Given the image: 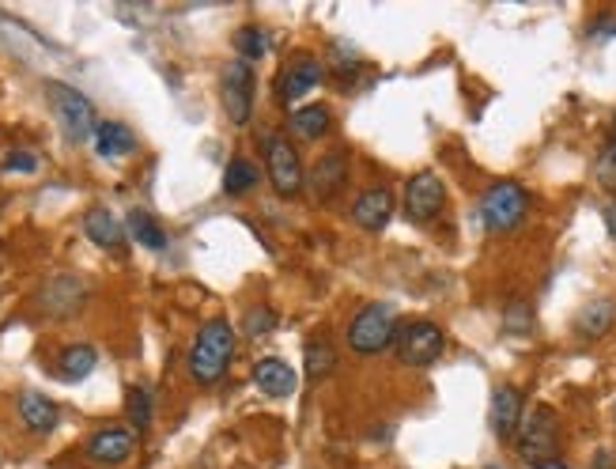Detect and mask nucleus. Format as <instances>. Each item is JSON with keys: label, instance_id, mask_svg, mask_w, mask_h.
<instances>
[{"label": "nucleus", "instance_id": "nucleus-1", "mask_svg": "<svg viewBox=\"0 0 616 469\" xmlns=\"http://www.w3.org/2000/svg\"><path fill=\"white\" fill-rule=\"evenodd\" d=\"M235 356V330L227 318H212L197 330V341L189 348V375L193 383L212 386L223 379V371Z\"/></svg>", "mask_w": 616, "mask_h": 469}, {"label": "nucleus", "instance_id": "nucleus-2", "mask_svg": "<svg viewBox=\"0 0 616 469\" xmlns=\"http://www.w3.org/2000/svg\"><path fill=\"white\" fill-rule=\"evenodd\" d=\"M518 458L530 469H556L560 466V420L548 405H533L522 417V428L514 435Z\"/></svg>", "mask_w": 616, "mask_h": 469}, {"label": "nucleus", "instance_id": "nucleus-3", "mask_svg": "<svg viewBox=\"0 0 616 469\" xmlns=\"http://www.w3.org/2000/svg\"><path fill=\"white\" fill-rule=\"evenodd\" d=\"M397 337V314L390 303H367L352 322H348V345L360 356H375L390 348Z\"/></svg>", "mask_w": 616, "mask_h": 469}, {"label": "nucleus", "instance_id": "nucleus-4", "mask_svg": "<svg viewBox=\"0 0 616 469\" xmlns=\"http://www.w3.org/2000/svg\"><path fill=\"white\" fill-rule=\"evenodd\" d=\"M46 95H50V106H53V114H57V122H61V129H65V137L69 140L95 137L99 118H95V106H91L87 95H80L76 87L61 84V80H50V84H46Z\"/></svg>", "mask_w": 616, "mask_h": 469}, {"label": "nucleus", "instance_id": "nucleus-5", "mask_svg": "<svg viewBox=\"0 0 616 469\" xmlns=\"http://www.w3.org/2000/svg\"><path fill=\"white\" fill-rule=\"evenodd\" d=\"M526 212H530V193L522 190L518 182H496L480 201V220L496 235L499 231H514L526 220Z\"/></svg>", "mask_w": 616, "mask_h": 469}, {"label": "nucleus", "instance_id": "nucleus-6", "mask_svg": "<svg viewBox=\"0 0 616 469\" xmlns=\"http://www.w3.org/2000/svg\"><path fill=\"white\" fill-rule=\"evenodd\" d=\"M397 356H401V364H412V367H428L435 364L439 356H443L446 348V333L428 322V318H416V322H405V326H397Z\"/></svg>", "mask_w": 616, "mask_h": 469}, {"label": "nucleus", "instance_id": "nucleus-7", "mask_svg": "<svg viewBox=\"0 0 616 469\" xmlns=\"http://www.w3.org/2000/svg\"><path fill=\"white\" fill-rule=\"evenodd\" d=\"M265 167H269V182L280 197H295L303 190V159L288 137H280V133L265 137Z\"/></svg>", "mask_w": 616, "mask_h": 469}, {"label": "nucleus", "instance_id": "nucleus-8", "mask_svg": "<svg viewBox=\"0 0 616 469\" xmlns=\"http://www.w3.org/2000/svg\"><path fill=\"white\" fill-rule=\"evenodd\" d=\"M223 106H227L231 125H246L254 114V69L242 57H235L223 69Z\"/></svg>", "mask_w": 616, "mask_h": 469}, {"label": "nucleus", "instance_id": "nucleus-9", "mask_svg": "<svg viewBox=\"0 0 616 469\" xmlns=\"http://www.w3.org/2000/svg\"><path fill=\"white\" fill-rule=\"evenodd\" d=\"M446 201V190L443 182H439V174L431 171H420L409 178V186H405V220L409 224H431L439 209H443Z\"/></svg>", "mask_w": 616, "mask_h": 469}, {"label": "nucleus", "instance_id": "nucleus-10", "mask_svg": "<svg viewBox=\"0 0 616 469\" xmlns=\"http://www.w3.org/2000/svg\"><path fill=\"white\" fill-rule=\"evenodd\" d=\"M322 72H326V65L314 53H299L288 69H284V76H280V103H295L307 91H314L318 80H322Z\"/></svg>", "mask_w": 616, "mask_h": 469}, {"label": "nucleus", "instance_id": "nucleus-11", "mask_svg": "<svg viewBox=\"0 0 616 469\" xmlns=\"http://www.w3.org/2000/svg\"><path fill=\"white\" fill-rule=\"evenodd\" d=\"M522 417H526V413H522V390H518V386H496V394H492V413H488L496 439L511 443L514 435H518V428H522Z\"/></svg>", "mask_w": 616, "mask_h": 469}, {"label": "nucleus", "instance_id": "nucleus-12", "mask_svg": "<svg viewBox=\"0 0 616 469\" xmlns=\"http://www.w3.org/2000/svg\"><path fill=\"white\" fill-rule=\"evenodd\" d=\"M254 383L261 394L269 398H291L295 386H299V375L291 371V364H284L280 356H265L254 364Z\"/></svg>", "mask_w": 616, "mask_h": 469}, {"label": "nucleus", "instance_id": "nucleus-13", "mask_svg": "<svg viewBox=\"0 0 616 469\" xmlns=\"http://www.w3.org/2000/svg\"><path fill=\"white\" fill-rule=\"evenodd\" d=\"M390 216H394V193L386 190V186L360 193L356 205H352V220H356L363 231H382V227L390 224Z\"/></svg>", "mask_w": 616, "mask_h": 469}, {"label": "nucleus", "instance_id": "nucleus-14", "mask_svg": "<svg viewBox=\"0 0 616 469\" xmlns=\"http://www.w3.org/2000/svg\"><path fill=\"white\" fill-rule=\"evenodd\" d=\"M133 454V435L125 428H103L87 439V458L99 466H121Z\"/></svg>", "mask_w": 616, "mask_h": 469}, {"label": "nucleus", "instance_id": "nucleus-15", "mask_svg": "<svg viewBox=\"0 0 616 469\" xmlns=\"http://www.w3.org/2000/svg\"><path fill=\"white\" fill-rule=\"evenodd\" d=\"M310 186H314L318 201H333L348 186V156L344 152H329V156L318 159V167L310 171Z\"/></svg>", "mask_w": 616, "mask_h": 469}, {"label": "nucleus", "instance_id": "nucleus-16", "mask_svg": "<svg viewBox=\"0 0 616 469\" xmlns=\"http://www.w3.org/2000/svg\"><path fill=\"white\" fill-rule=\"evenodd\" d=\"M84 231L87 239L95 246H103V250H118L125 243V227L118 224V216L106 209H91L84 216Z\"/></svg>", "mask_w": 616, "mask_h": 469}, {"label": "nucleus", "instance_id": "nucleus-17", "mask_svg": "<svg viewBox=\"0 0 616 469\" xmlns=\"http://www.w3.org/2000/svg\"><path fill=\"white\" fill-rule=\"evenodd\" d=\"M46 311L53 314H72L80 303H84V280L69 277V273H61V277L50 280V288H46Z\"/></svg>", "mask_w": 616, "mask_h": 469}, {"label": "nucleus", "instance_id": "nucleus-18", "mask_svg": "<svg viewBox=\"0 0 616 469\" xmlns=\"http://www.w3.org/2000/svg\"><path fill=\"white\" fill-rule=\"evenodd\" d=\"M95 148H99V156L103 159H121L129 156L133 148H137V137H133V129L121 122H99L95 129Z\"/></svg>", "mask_w": 616, "mask_h": 469}, {"label": "nucleus", "instance_id": "nucleus-19", "mask_svg": "<svg viewBox=\"0 0 616 469\" xmlns=\"http://www.w3.org/2000/svg\"><path fill=\"white\" fill-rule=\"evenodd\" d=\"M613 303L609 299H594V303H586L579 311V318H575V333L579 337H586V341H598V337H605V330L613 326Z\"/></svg>", "mask_w": 616, "mask_h": 469}, {"label": "nucleus", "instance_id": "nucleus-20", "mask_svg": "<svg viewBox=\"0 0 616 469\" xmlns=\"http://www.w3.org/2000/svg\"><path fill=\"white\" fill-rule=\"evenodd\" d=\"M19 417L31 432L46 435L57 428V405L50 398H42V394H23L19 398Z\"/></svg>", "mask_w": 616, "mask_h": 469}, {"label": "nucleus", "instance_id": "nucleus-21", "mask_svg": "<svg viewBox=\"0 0 616 469\" xmlns=\"http://www.w3.org/2000/svg\"><path fill=\"white\" fill-rule=\"evenodd\" d=\"M95 364H99V356H95V348L91 345H72L61 352V360H57V367H61V379L65 383H80V379H87L91 371H95Z\"/></svg>", "mask_w": 616, "mask_h": 469}, {"label": "nucleus", "instance_id": "nucleus-22", "mask_svg": "<svg viewBox=\"0 0 616 469\" xmlns=\"http://www.w3.org/2000/svg\"><path fill=\"white\" fill-rule=\"evenodd\" d=\"M329 122H333V118H329L326 106H303V110L291 114V133L303 140H318L329 129Z\"/></svg>", "mask_w": 616, "mask_h": 469}, {"label": "nucleus", "instance_id": "nucleus-23", "mask_svg": "<svg viewBox=\"0 0 616 469\" xmlns=\"http://www.w3.org/2000/svg\"><path fill=\"white\" fill-rule=\"evenodd\" d=\"M129 235L137 239L140 246H148V250H163L167 246V231L155 224L152 212H129Z\"/></svg>", "mask_w": 616, "mask_h": 469}, {"label": "nucleus", "instance_id": "nucleus-24", "mask_svg": "<svg viewBox=\"0 0 616 469\" xmlns=\"http://www.w3.org/2000/svg\"><path fill=\"white\" fill-rule=\"evenodd\" d=\"M303 367H307L310 379H322V375H329L337 367V352H333V345H329L326 337H314L310 341L307 352H303Z\"/></svg>", "mask_w": 616, "mask_h": 469}, {"label": "nucleus", "instance_id": "nucleus-25", "mask_svg": "<svg viewBox=\"0 0 616 469\" xmlns=\"http://www.w3.org/2000/svg\"><path fill=\"white\" fill-rule=\"evenodd\" d=\"M257 167L250 159H231L227 163V171H223V190L231 193V197H239V193H250L257 186Z\"/></svg>", "mask_w": 616, "mask_h": 469}, {"label": "nucleus", "instance_id": "nucleus-26", "mask_svg": "<svg viewBox=\"0 0 616 469\" xmlns=\"http://www.w3.org/2000/svg\"><path fill=\"white\" fill-rule=\"evenodd\" d=\"M125 413H129V420H133V428H148L152 424V394L144 390V386H133L129 390V398H125Z\"/></svg>", "mask_w": 616, "mask_h": 469}, {"label": "nucleus", "instance_id": "nucleus-27", "mask_svg": "<svg viewBox=\"0 0 616 469\" xmlns=\"http://www.w3.org/2000/svg\"><path fill=\"white\" fill-rule=\"evenodd\" d=\"M235 46H239L242 61H257V57L269 53V38H265V31H257V27H242L239 35H235Z\"/></svg>", "mask_w": 616, "mask_h": 469}, {"label": "nucleus", "instance_id": "nucleus-28", "mask_svg": "<svg viewBox=\"0 0 616 469\" xmlns=\"http://www.w3.org/2000/svg\"><path fill=\"white\" fill-rule=\"evenodd\" d=\"M598 178L609 186V190H616V122H613V133H609V140H605V148H601V156H598Z\"/></svg>", "mask_w": 616, "mask_h": 469}, {"label": "nucleus", "instance_id": "nucleus-29", "mask_svg": "<svg viewBox=\"0 0 616 469\" xmlns=\"http://www.w3.org/2000/svg\"><path fill=\"white\" fill-rule=\"evenodd\" d=\"M276 326V314L269 307H254V311L246 314V333L250 337H265V333H273Z\"/></svg>", "mask_w": 616, "mask_h": 469}, {"label": "nucleus", "instance_id": "nucleus-30", "mask_svg": "<svg viewBox=\"0 0 616 469\" xmlns=\"http://www.w3.org/2000/svg\"><path fill=\"white\" fill-rule=\"evenodd\" d=\"M507 330H514V333L530 330V307H526V303H511V311H507Z\"/></svg>", "mask_w": 616, "mask_h": 469}, {"label": "nucleus", "instance_id": "nucleus-31", "mask_svg": "<svg viewBox=\"0 0 616 469\" xmlns=\"http://www.w3.org/2000/svg\"><path fill=\"white\" fill-rule=\"evenodd\" d=\"M4 171H19V174H31L38 171V159L31 152H12V156L4 159Z\"/></svg>", "mask_w": 616, "mask_h": 469}, {"label": "nucleus", "instance_id": "nucleus-32", "mask_svg": "<svg viewBox=\"0 0 616 469\" xmlns=\"http://www.w3.org/2000/svg\"><path fill=\"white\" fill-rule=\"evenodd\" d=\"M605 227H609V235L616 239V197L605 205Z\"/></svg>", "mask_w": 616, "mask_h": 469}, {"label": "nucleus", "instance_id": "nucleus-33", "mask_svg": "<svg viewBox=\"0 0 616 469\" xmlns=\"http://www.w3.org/2000/svg\"><path fill=\"white\" fill-rule=\"evenodd\" d=\"M594 469H613V454H609V451H601L598 458H594Z\"/></svg>", "mask_w": 616, "mask_h": 469}, {"label": "nucleus", "instance_id": "nucleus-34", "mask_svg": "<svg viewBox=\"0 0 616 469\" xmlns=\"http://www.w3.org/2000/svg\"><path fill=\"white\" fill-rule=\"evenodd\" d=\"M488 469H499V466H488Z\"/></svg>", "mask_w": 616, "mask_h": 469}]
</instances>
